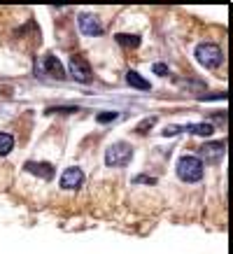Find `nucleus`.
Masks as SVG:
<instances>
[{"label": "nucleus", "mask_w": 233, "mask_h": 254, "mask_svg": "<svg viewBox=\"0 0 233 254\" xmlns=\"http://www.w3.org/2000/svg\"><path fill=\"white\" fill-rule=\"evenodd\" d=\"M131 159H133V147L128 142H115L105 152V166H110V168H124V166L131 163Z\"/></svg>", "instance_id": "obj_1"}, {"label": "nucleus", "mask_w": 233, "mask_h": 254, "mask_svg": "<svg viewBox=\"0 0 233 254\" xmlns=\"http://www.w3.org/2000/svg\"><path fill=\"white\" fill-rule=\"evenodd\" d=\"M194 56L203 68H219L222 61H224L222 49H219L217 45H212V42H203V45H198L194 49Z\"/></svg>", "instance_id": "obj_2"}, {"label": "nucleus", "mask_w": 233, "mask_h": 254, "mask_svg": "<svg viewBox=\"0 0 233 254\" xmlns=\"http://www.w3.org/2000/svg\"><path fill=\"white\" fill-rule=\"evenodd\" d=\"M177 177L182 182H198L203 177V161L198 156H182L177 161Z\"/></svg>", "instance_id": "obj_3"}, {"label": "nucleus", "mask_w": 233, "mask_h": 254, "mask_svg": "<svg viewBox=\"0 0 233 254\" xmlns=\"http://www.w3.org/2000/svg\"><path fill=\"white\" fill-rule=\"evenodd\" d=\"M77 26H79V33H82V35H86V38H98V35H103L101 21H98L93 14L82 12V14L77 16Z\"/></svg>", "instance_id": "obj_4"}, {"label": "nucleus", "mask_w": 233, "mask_h": 254, "mask_svg": "<svg viewBox=\"0 0 233 254\" xmlns=\"http://www.w3.org/2000/svg\"><path fill=\"white\" fill-rule=\"evenodd\" d=\"M70 72H72V77L77 79V82H82V84H89L93 79V72H91V65L84 61V59H72L70 61Z\"/></svg>", "instance_id": "obj_5"}, {"label": "nucleus", "mask_w": 233, "mask_h": 254, "mask_svg": "<svg viewBox=\"0 0 233 254\" xmlns=\"http://www.w3.org/2000/svg\"><path fill=\"white\" fill-rule=\"evenodd\" d=\"M224 154H226L224 142H205V145H201V159H205V161H210V163L222 161Z\"/></svg>", "instance_id": "obj_6"}, {"label": "nucleus", "mask_w": 233, "mask_h": 254, "mask_svg": "<svg viewBox=\"0 0 233 254\" xmlns=\"http://www.w3.org/2000/svg\"><path fill=\"white\" fill-rule=\"evenodd\" d=\"M82 185H84V173H82V168H77V166L68 168L61 175V187L63 189H79Z\"/></svg>", "instance_id": "obj_7"}, {"label": "nucleus", "mask_w": 233, "mask_h": 254, "mask_svg": "<svg viewBox=\"0 0 233 254\" xmlns=\"http://www.w3.org/2000/svg\"><path fill=\"white\" fill-rule=\"evenodd\" d=\"M42 68H45V72H49V75H52V77H56V79H63V77H65V68H63V63L58 61L54 54L45 56Z\"/></svg>", "instance_id": "obj_8"}, {"label": "nucleus", "mask_w": 233, "mask_h": 254, "mask_svg": "<svg viewBox=\"0 0 233 254\" xmlns=\"http://www.w3.org/2000/svg\"><path fill=\"white\" fill-rule=\"evenodd\" d=\"M26 170H28V173H33V175L42 177V180H52V177H54V168H52L49 163L28 161V163H26Z\"/></svg>", "instance_id": "obj_9"}, {"label": "nucleus", "mask_w": 233, "mask_h": 254, "mask_svg": "<svg viewBox=\"0 0 233 254\" xmlns=\"http://www.w3.org/2000/svg\"><path fill=\"white\" fill-rule=\"evenodd\" d=\"M126 82H128V86H133V89H140V91H149V82L140 72H135V70H128L126 72Z\"/></svg>", "instance_id": "obj_10"}, {"label": "nucleus", "mask_w": 233, "mask_h": 254, "mask_svg": "<svg viewBox=\"0 0 233 254\" xmlns=\"http://www.w3.org/2000/svg\"><path fill=\"white\" fill-rule=\"evenodd\" d=\"M184 131L191 133V135H212L215 126L208 122H201V124H189V126H184Z\"/></svg>", "instance_id": "obj_11"}, {"label": "nucleus", "mask_w": 233, "mask_h": 254, "mask_svg": "<svg viewBox=\"0 0 233 254\" xmlns=\"http://www.w3.org/2000/svg\"><path fill=\"white\" fill-rule=\"evenodd\" d=\"M116 42L121 47H126V49H133V47L140 45V35H131V33H119L116 35Z\"/></svg>", "instance_id": "obj_12"}, {"label": "nucleus", "mask_w": 233, "mask_h": 254, "mask_svg": "<svg viewBox=\"0 0 233 254\" xmlns=\"http://www.w3.org/2000/svg\"><path fill=\"white\" fill-rule=\"evenodd\" d=\"M12 147H14V138L9 135V133H0V154L5 156L12 152Z\"/></svg>", "instance_id": "obj_13"}, {"label": "nucleus", "mask_w": 233, "mask_h": 254, "mask_svg": "<svg viewBox=\"0 0 233 254\" xmlns=\"http://www.w3.org/2000/svg\"><path fill=\"white\" fill-rule=\"evenodd\" d=\"M154 124H156V117H147L145 122H140L138 126H135V131H138V133H147L149 128L154 126Z\"/></svg>", "instance_id": "obj_14"}, {"label": "nucleus", "mask_w": 233, "mask_h": 254, "mask_svg": "<svg viewBox=\"0 0 233 254\" xmlns=\"http://www.w3.org/2000/svg\"><path fill=\"white\" fill-rule=\"evenodd\" d=\"M116 117H119L116 112H101L96 119H98V124H110V122H115Z\"/></svg>", "instance_id": "obj_15"}, {"label": "nucleus", "mask_w": 233, "mask_h": 254, "mask_svg": "<svg viewBox=\"0 0 233 254\" xmlns=\"http://www.w3.org/2000/svg\"><path fill=\"white\" fill-rule=\"evenodd\" d=\"M152 70H154L159 77H166V75H168V65H166V63H154V68Z\"/></svg>", "instance_id": "obj_16"}, {"label": "nucleus", "mask_w": 233, "mask_h": 254, "mask_svg": "<svg viewBox=\"0 0 233 254\" xmlns=\"http://www.w3.org/2000/svg\"><path fill=\"white\" fill-rule=\"evenodd\" d=\"M79 108H75V105H70V108H49L47 112H77Z\"/></svg>", "instance_id": "obj_17"}, {"label": "nucleus", "mask_w": 233, "mask_h": 254, "mask_svg": "<svg viewBox=\"0 0 233 254\" xmlns=\"http://www.w3.org/2000/svg\"><path fill=\"white\" fill-rule=\"evenodd\" d=\"M179 131H182V126H168V128H163V135H175Z\"/></svg>", "instance_id": "obj_18"}, {"label": "nucleus", "mask_w": 233, "mask_h": 254, "mask_svg": "<svg viewBox=\"0 0 233 254\" xmlns=\"http://www.w3.org/2000/svg\"><path fill=\"white\" fill-rule=\"evenodd\" d=\"M133 182H147V185H156V180H152V177H145V175H140V177H135Z\"/></svg>", "instance_id": "obj_19"}]
</instances>
